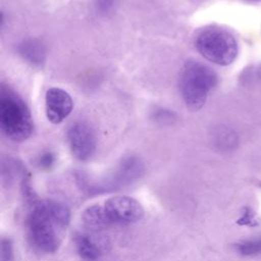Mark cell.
<instances>
[{
	"label": "cell",
	"instance_id": "7a4b0ae2",
	"mask_svg": "<svg viewBox=\"0 0 261 261\" xmlns=\"http://www.w3.org/2000/svg\"><path fill=\"white\" fill-rule=\"evenodd\" d=\"M0 125L9 139L17 142L29 139L34 133V122L28 105L5 85L0 90Z\"/></svg>",
	"mask_w": 261,
	"mask_h": 261
},
{
	"label": "cell",
	"instance_id": "6da1fadb",
	"mask_svg": "<svg viewBox=\"0 0 261 261\" xmlns=\"http://www.w3.org/2000/svg\"><path fill=\"white\" fill-rule=\"evenodd\" d=\"M69 219L70 211L61 202L54 200L33 202V208L25 221L31 244L41 252H55L60 246Z\"/></svg>",
	"mask_w": 261,
	"mask_h": 261
},
{
	"label": "cell",
	"instance_id": "d6986e66",
	"mask_svg": "<svg viewBox=\"0 0 261 261\" xmlns=\"http://www.w3.org/2000/svg\"><path fill=\"white\" fill-rule=\"evenodd\" d=\"M250 1H260V0H250Z\"/></svg>",
	"mask_w": 261,
	"mask_h": 261
},
{
	"label": "cell",
	"instance_id": "ac0fdd59",
	"mask_svg": "<svg viewBox=\"0 0 261 261\" xmlns=\"http://www.w3.org/2000/svg\"><path fill=\"white\" fill-rule=\"evenodd\" d=\"M258 75H259V77H260V80H261V67L259 68V71H258Z\"/></svg>",
	"mask_w": 261,
	"mask_h": 261
},
{
	"label": "cell",
	"instance_id": "9a60e30c",
	"mask_svg": "<svg viewBox=\"0 0 261 261\" xmlns=\"http://www.w3.org/2000/svg\"><path fill=\"white\" fill-rule=\"evenodd\" d=\"M54 162H55V157H54V154L51 152H45L37 159L38 166L45 170L50 169L53 166Z\"/></svg>",
	"mask_w": 261,
	"mask_h": 261
},
{
	"label": "cell",
	"instance_id": "ba28073f",
	"mask_svg": "<svg viewBox=\"0 0 261 261\" xmlns=\"http://www.w3.org/2000/svg\"><path fill=\"white\" fill-rule=\"evenodd\" d=\"M73 102L70 95L59 88H50L45 95L46 116L54 124L62 122L71 112Z\"/></svg>",
	"mask_w": 261,
	"mask_h": 261
},
{
	"label": "cell",
	"instance_id": "4fadbf2b",
	"mask_svg": "<svg viewBox=\"0 0 261 261\" xmlns=\"http://www.w3.org/2000/svg\"><path fill=\"white\" fill-rule=\"evenodd\" d=\"M238 251L242 255H246V256L261 253V239L244 242L238 245Z\"/></svg>",
	"mask_w": 261,
	"mask_h": 261
},
{
	"label": "cell",
	"instance_id": "7c38bea8",
	"mask_svg": "<svg viewBox=\"0 0 261 261\" xmlns=\"http://www.w3.org/2000/svg\"><path fill=\"white\" fill-rule=\"evenodd\" d=\"M214 139L215 145L220 150L228 151L233 149L237 145L236 134L227 128H220L219 130H217L214 136Z\"/></svg>",
	"mask_w": 261,
	"mask_h": 261
},
{
	"label": "cell",
	"instance_id": "8fae6325",
	"mask_svg": "<svg viewBox=\"0 0 261 261\" xmlns=\"http://www.w3.org/2000/svg\"><path fill=\"white\" fill-rule=\"evenodd\" d=\"M83 221L89 228L92 229H100L109 225L105 217L103 207L100 205L88 207L83 213Z\"/></svg>",
	"mask_w": 261,
	"mask_h": 261
},
{
	"label": "cell",
	"instance_id": "9c48e42d",
	"mask_svg": "<svg viewBox=\"0 0 261 261\" xmlns=\"http://www.w3.org/2000/svg\"><path fill=\"white\" fill-rule=\"evenodd\" d=\"M19 55L33 65H40L45 59V48L38 40H24L17 48Z\"/></svg>",
	"mask_w": 261,
	"mask_h": 261
},
{
	"label": "cell",
	"instance_id": "3957f363",
	"mask_svg": "<svg viewBox=\"0 0 261 261\" xmlns=\"http://www.w3.org/2000/svg\"><path fill=\"white\" fill-rule=\"evenodd\" d=\"M216 83L217 75L210 67L198 61L187 62L179 80V89L186 105L192 110L202 108Z\"/></svg>",
	"mask_w": 261,
	"mask_h": 261
},
{
	"label": "cell",
	"instance_id": "5bb4252c",
	"mask_svg": "<svg viewBox=\"0 0 261 261\" xmlns=\"http://www.w3.org/2000/svg\"><path fill=\"white\" fill-rule=\"evenodd\" d=\"M13 246L10 239L4 238L1 241V261H13Z\"/></svg>",
	"mask_w": 261,
	"mask_h": 261
},
{
	"label": "cell",
	"instance_id": "30bf717a",
	"mask_svg": "<svg viewBox=\"0 0 261 261\" xmlns=\"http://www.w3.org/2000/svg\"><path fill=\"white\" fill-rule=\"evenodd\" d=\"M75 247L80 256L88 261L97 260L101 254V246L90 236L85 233H79L74 238Z\"/></svg>",
	"mask_w": 261,
	"mask_h": 261
},
{
	"label": "cell",
	"instance_id": "52a82bcc",
	"mask_svg": "<svg viewBox=\"0 0 261 261\" xmlns=\"http://www.w3.org/2000/svg\"><path fill=\"white\" fill-rule=\"evenodd\" d=\"M67 140L72 155L79 160L90 159L96 150V136L88 123L72 124L67 132Z\"/></svg>",
	"mask_w": 261,
	"mask_h": 261
},
{
	"label": "cell",
	"instance_id": "5b68a950",
	"mask_svg": "<svg viewBox=\"0 0 261 261\" xmlns=\"http://www.w3.org/2000/svg\"><path fill=\"white\" fill-rule=\"evenodd\" d=\"M103 211L108 224H128L140 220L144 215L142 205L134 198L115 196L105 201Z\"/></svg>",
	"mask_w": 261,
	"mask_h": 261
},
{
	"label": "cell",
	"instance_id": "e0dca14e",
	"mask_svg": "<svg viewBox=\"0 0 261 261\" xmlns=\"http://www.w3.org/2000/svg\"><path fill=\"white\" fill-rule=\"evenodd\" d=\"M113 2L114 0H97V9L102 12L105 13L107 11L110 10V8L113 6Z\"/></svg>",
	"mask_w": 261,
	"mask_h": 261
},
{
	"label": "cell",
	"instance_id": "277c9868",
	"mask_svg": "<svg viewBox=\"0 0 261 261\" xmlns=\"http://www.w3.org/2000/svg\"><path fill=\"white\" fill-rule=\"evenodd\" d=\"M195 46L204 58L218 65L230 64L238 55V43L234 37L218 27L202 30L195 40Z\"/></svg>",
	"mask_w": 261,
	"mask_h": 261
},
{
	"label": "cell",
	"instance_id": "8992f818",
	"mask_svg": "<svg viewBox=\"0 0 261 261\" xmlns=\"http://www.w3.org/2000/svg\"><path fill=\"white\" fill-rule=\"evenodd\" d=\"M143 172L144 164L141 159L135 156H129L120 161L108 178L90 190H94L95 193H99L121 189L139 179Z\"/></svg>",
	"mask_w": 261,
	"mask_h": 261
},
{
	"label": "cell",
	"instance_id": "2e32d148",
	"mask_svg": "<svg viewBox=\"0 0 261 261\" xmlns=\"http://www.w3.org/2000/svg\"><path fill=\"white\" fill-rule=\"evenodd\" d=\"M155 118L156 120H159L161 122H166V121L171 122V120L173 119V113L165 109H160V111L156 112Z\"/></svg>",
	"mask_w": 261,
	"mask_h": 261
}]
</instances>
